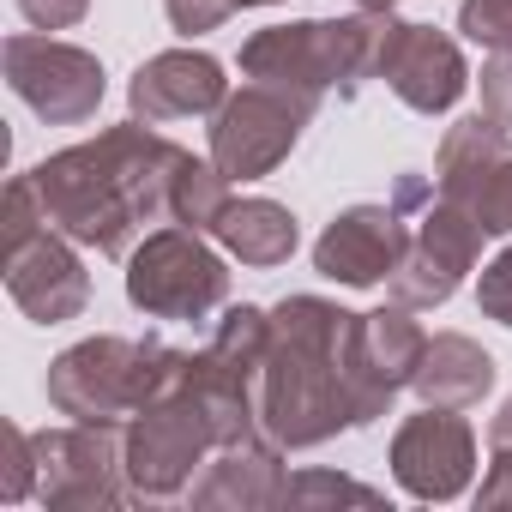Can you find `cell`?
I'll return each mask as SVG.
<instances>
[{
  "label": "cell",
  "instance_id": "cell-1",
  "mask_svg": "<svg viewBox=\"0 0 512 512\" xmlns=\"http://www.w3.org/2000/svg\"><path fill=\"white\" fill-rule=\"evenodd\" d=\"M181 145L163 139L151 121L103 127L85 145H67L31 169L43 211L61 235H73L91 253L127 260L145 223H169V181L181 169Z\"/></svg>",
  "mask_w": 512,
  "mask_h": 512
},
{
  "label": "cell",
  "instance_id": "cell-2",
  "mask_svg": "<svg viewBox=\"0 0 512 512\" xmlns=\"http://www.w3.org/2000/svg\"><path fill=\"white\" fill-rule=\"evenodd\" d=\"M350 326L356 314L326 296H284L272 308L260 416L284 452H314L356 428L350 392Z\"/></svg>",
  "mask_w": 512,
  "mask_h": 512
},
{
  "label": "cell",
  "instance_id": "cell-3",
  "mask_svg": "<svg viewBox=\"0 0 512 512\" xmlns=\"http://www.w3.org/2000/svg\"><path fill=\"white\" fill-rule=\"evenodd\" d=\"M187 368V350H169L157 338H79L49 362V404L73 422H115L127 428L133 410H145L157 392H169Z\"/></svg>",
  "mask_w": 512,
  "mask_h": 512
},
{
  "label": "cell",
  "instance_id": "cell-4",
  "mask_svg": "<svg viewBox=\"0 0 512 512\" xmlns=\"http://www.w3.org/2000/svg\"><path fill=\"white\" fill-rule=\"evenodd\" d=\"M127 302L151 320H205L229 302V260L199 229H145L127 253Z\"/></svg>",
  "mask_w": 512,
  "mask_h": 512
},
{
  "label": "cell",
  "instance_id": "cell-5",
  "mask_svg": "<svg viewBox=\"0 0 512 512\" xmlns=\"http://www.w3.org/2000/svg\"><path fill=\"white\" fill-rule=\"evenodd\" d=\"M37 446V500L49 512H115L133 494L127 482V440L115 422H67L31 434Z\"/></svg>",
  "mask_w": 512,
  "mask_h": 512
},
{
  "label": "cell",
  "instance_id": "cell-6",
  "mask_svg": "<svg viewBox=\"0 0 512 512\" xmlns=\"http://www.w3.org/2000/svg\"><path fill=\"white\" fill-rule=\"evenodd\" d=\"M121 440H127V482L139 500H175L181 488H193V470L217 452V434L199 398L187 392V368L169 392H157L145 410L127 416Z\"/></svg>",
  "mask_w": 512,
  "mask_h": 512
},
{
  "label": "cell",
  "instance_id": "cell-7",
  "mask_svg": "<svg viewBox=\"0 0 512 512\" xmlns=\"http://www.w3.org/2000/svg\"><path fill=\"white\" fill-rule=\"evenodd\" d=\"M0 67H7V85L13 97L49 121V127H79L103 109L109 97V73L91 49L79 43H61L49 31H19L7 37V49H0Z\"/></svg>",
  "mask_w": 512,
  "mask_h": 512
},
{
  "label": "cell",
  "instance_id": "cell-8",
  "mask_svg": "<svg viewBox=\"0 0 512 512\" xmlns=\"http://www.w3.org/2000/svg\"><path fill=\"white\" fill-rule=\"evenodd\" d=\"M241 79L266 85L284 103H296L308 121L320 115L326 91H344V55H338V19H296L266 25L241 43Z\"/></svg>",
  "mask_w": 512,
  "mask_h": 512
},
{
  "label": "cell",
  "instance_id": "cell-9",
  "mask_svg": "<svg viewBox=\"0 0 512 512\" xmlns=\"http://www.w3.org/2000/svg\"><path fill=\"white\" fill-rule=\"evenodd\" d=\"M482 229L470 223V211H458L452 199H428L416 229H410V247H404V260L398 272L386 278V296L410 314L422 308H446L458 296V284L476 272V253H482Z\"/></svg>",
  "mask_w": 512,
  "mask_h": 512
},
{
  "label": "cell",
  "instance_id": "cell-10",
  "mask_svg": "<svg viewBox=\"0 0 512 512\" xmlns=\"http://www.w3.org/2000/svg\"><path fill=\"white\" fill-rule=\"evenodd\" d=\"M470 476H476V428L464 422V410L422 404L416 416L398 422V434H392V482L410 500L446 506V500L470 494Z\"/></svg>",
  "mask_w": 512,
  "mask_h": 512
},
{
  "label": "cell",
  "instance_id": "cell-11",
  "mask_svg": "<svg viewBox=\"0 0 512 512\" xmlns=\"http://www.w3.org/2000/svg\"><path fill=\"white\" fill-rule=\"evenodd\" d=\"M308 115L296 103H284L266 85H241L229 91V103L211 115V163L229 181H266L272 169L290 163L296 139H302Z\"/></svg>",
  "mask_w": 512,
  "mask_h": 512
},
{
  "label": "cell",
  "instance_id": "cell-12",
  "mask_svg": "<svg viewBox=\"0 0 512 512\" xmlns=\"http://www.w3.org/2000/svg\"><path fill=\"white\" fill-rule=\"evenodd\" d=\"M422 350H428V332L410 320V308H374V314H356L350 326V392H356V428L392 416L398 392L416 380L422 368Z\"/></svg>",
  "mask_w": 512,
  "mask_h": 512
},
{
  "label": "cell",
  "instance_id": "cell-13",
  "mask_svg": "<svg viewBox=\"0 0 512 512\" xmlns=\"http://www.w3.org/2000/svg\"><path fill=\"white\" fill-rule=\"evenodd\" d=\"M7 296L37 326H67L91 308V272L79 260V241L55 223L7 247Z\"/></svg>",
  "mask_w": 512,
  "mask_h": 512
},
{
  "label": "cell",
  "instance_id": "cell-14",
  "mask_svg": "<svg viewBox=\"0 0 512 512\" xmlns=\"http://www.w3.org/2000/svg\"><path fill=\"white\" fill-rule=\"evenodd\" d=\"M404 247H410V223L398 205H344L314 241V272L344 290H374L398 272Z\"/></svg>",
  "mask_w": 512,
  "mask_h": 512
},
{
  "label": "cell",
  "instance_id": "cell-15",
  "mask_svg": "<svg viewBox=\"0 0 512 512\" xmlns=\"http://www.w3.org/2000/svg\"><path fill=\"white\" fill-rule=\"evenodd\" d=\"M229 103V79H223V61L205 55V49H163L151 61H139V73L127 79V109L133 121H199V115H217Z\"/></svg>",
  "mask_w": 512,
  "mask_h": 512
},
{
  "label": "cell",
  "instance_id": "cell-16",
  "mask_svg": "<svg viewBox=\"0 0 512 512\" xmlns=\"http://www.w3.org/2000/svg\"><path fill=\"white\" fill-rule=\"evenodd\" d=\"M290 470H284V446L272 434H253L235 446H217L193 482V506L205 512H272L284 506Z\"/></svg>",
  "mask_w": 512,
  "mask_h": 512
},
{
  "label": "cell",
  "instance_id": "cell-17",
  "mask_svg": "<svg viewBox=\"0 0 512 512\" xmlns=\"http://www.w3.org/2000/svg\"><path fill=\"white\" fill-rule=\"evenodd\" d=\"M386 85L404 109L416 115H452L470 91V67H464V49L434 31V25H404L392 61H386Z\"/></svg>",
  "mask_w": 512,
  "mask_h": 512
},
{
  "label": "cell",
  "instance_id": "cell-18",
  "mask_svg": "<svg viewBox=\"0 0 512 512\" xmlns=\"http://www.w3.org/2000/svg\"><path fill=\"white\" fill-rule=\"evenodd\" d=\"M494 356L464 338V332H434L428 350H422V368L410 380V392L422 404H440V410H476L488 392H494Z\"/></svg>",
  "mask_w": 512,
  "mask_h": 512
},
{
  "label": "cell",
  "instance_id": "cell-19",
  "mask_svg": "<svg viewBox=\"0 0 512 512\" xmlns=\"http://www.w3.org/2000/svg\"><path fill=\"white\" fill-rule=\"evenodd\" d=\"M217 247L229 253V260H241V266H260V272H272V266H284L290 253L302 247V229H296V211L290 205H278V199H266V193H253V199H229V211L217 217Z\"/></svg>",
  "mask_w": 512,
  "mask_h": 512
},
{
  "label": "cell",
  "instance_id": "cell-20",
  "mask_svg": "<svg viewBox=\"0 0 512 512\" xmlns=\"http://www.w3.org/2000/svg\"><path fill=\"white\" fill-rule=\"evenodd\" d=\"M440 199H452L458 211H470V223L488 235V241H512V151L494 157L488 169L452 181V187H434Z\"/></svg>",
  "mask_w": 512,
  "mask_h": 512
},
{
  "label": "cell",
  "instance_id": "cell-21",
  "mask_svg": "<svg viewBox=\"0 0 512 512\" xmlns=\"http://www.w3.org/2000/svg\"><path fill=\"white\" fill-rule=\"evenodd\" d=\"M229 211V175L205 157H181V169H175V181H169V223H181V229H199V235H211L217 229V217Z\"/></svg>",
  "mask_w": 512,
  "mask_h": 512
},
{
  "label": "cell",
  "instance_id": "cell-22",
  "mask_svg": "<svg viewBox=\"0 0 512 512\" xmlns=\"http://www.w3.org/2000/svg\"><path fill=\"white\" fill-rule=\"evenodd\" d=\"M284 506H386L380 488L356 482V476H332V470H296L284 488Z\"/></svg>",
  "mask_w": 512,
  "mask_h": 512
},
{
  "label": "cell",
  "instance_id": "cell-23",
  "mask_svg": "<svg viewBox=\"0 0 512 512\" xmlns=\"http://www.w3.org/2000/svg\"><path fill=\"white\" fill-rule=\"evenodd\" d=\"M458 31L476 49H512V0H458Z\"/></svg>",
  "mask_w": 512,
  "mask_h": 512
},
{
  "label": "cell",
  "instance_id": "cell-24",
  "mask_svg": "<svg viewBox=\"0 0 512 512\" xmlns=\"http://www.w3.org/2000/svg\"><path fill=\"white\" fill-rule=\"evenodd\" d=\"M37 494V446L19 422H7V464H0V500L19 506Z\"/></svg>",
  "mask_w": 512,
  "mask_h": 512
},
{
  "label": "cell",
  "instance_id": "cell-25",
  "mask_svg": "<svg viewBox=\"0 0 512 512\" xmlns=\"http://www.w3.org/2000/svg\"><path fill=\"white\" fill-rule=\"evenodd\" d=\"M476 308H482V320L512 326V241L482 266V278H476Z\"/></svg>",
  "mask_w": 512,
  "mask_h": 512
},
{
  "label": "cell",
  "instance_id": "cell-26",
  "mask_svg": "<svg viewBox=\"0 0 512 512\" xmlns=\"http://www.w3.org/2000/svg\"><path fill=\"white\" fill-rule=\"evenodd\" d=\"M476 91H482V115L512 127V49H494L476 73Z\"/></svg>",
  "mask_w": 512,
  "mask_h": 512
},
{
  "label": "cell",
  "instance_id": "cell-27",
  "mask_svg": "<svg viewBox=\"0 0 512 512\" xmlns=\"http://www.w3.org/2000/svg\"><path fill=\"white\" fill-rule=\"evenodd\" d=\"M163 13H169V25L181 37H205L235 13V0H163Z\"/></svg>",
  "mask_w": 512,
  "mask_h": 512
},
{
  "label": "cell",
  "instance_id": "cell-28",
  "mask_svg": "<svg viewBox=\"0 0 512 512\" xmlns=\"http://www.w3.org/2000/svg\"><path fill=\"white\" fill-rule=\"evenodd\" d=\"M19 13L31 31H73L91 13V0H19Z\"/></svg>",
  "mask_w": 512,
  "mask_h": 512
},
{
  "label": "cell",
  "instance_id": "cell-29",
  "mask_svg": "<svg viewBox=\"0 0 512 512\" xmlns=\"http://www.w3.org/2000/svg\"><path fill=\"white\" fill-rule=\"evenodd\" d=\"M476 506H512V452H488V470H482Z\"/></svg>",
  "mask_w": 512,
  "mask_h": 512
},
{
  "label": "cell",
  "instance_id": "cell-30",
  "mask_svg": "<svg viewBox=\"0 0 512 512\" xmlns=\"http://www.w3.org/2000/svg\"><path fill=\"white\" fill-rule=\"evenodd\" d=\"M488 452H512V398L494 410V422H488Z\"/></svg>",
  "mask_w": 512,
  "mask_h": 512
},
{
  "label": "cell",
  "instance_id": "cell-31",
  "mask_svg": "<svg viewBox=\"0 0 512 512\" xmlns=\"http://www.w3.org/2000/svg\"><path fill=\"white\" fill-rule=\"evenodd\" d=\"M356 7H404V0H356Z\"/></svg>",
  "mask_w": 512,
  "mask_h": 512
},
{
  "label": "cell",
  "instance_id": "cell-32",
  "mask_svg": "<svg viewBox=\"0 0 512 512\" xmlns=\"http://www.w3.org/2000/svg\"><path fill=\"white\" fill-rule=\"evenodd\" d=\"M235 7H278V0H235Z\"/></svg>",
  "mask_w": 512,
  "mask_h": 512
}]
</instances>
